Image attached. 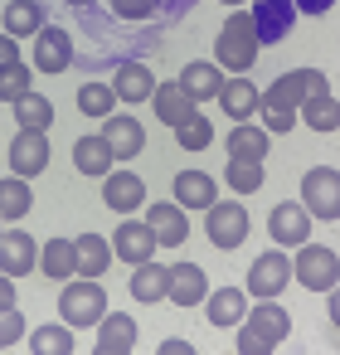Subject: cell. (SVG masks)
<instances>
[{"mask_svg": "<svg viewBox=\"0 0 340 355\" xmlns=\"http://www.w3.org/2000/svg\"><path fill=\"white\" fill-rule=\"evenodd\" d=\"M39 272L64 282V277H78V258H73V239H49L39 248Z\"/></svg>", "mask_w": 340, "mask_h": 355, "instance_id": "cell-27", "label": "cell"}, {"mask_svg": "<svg viewBox=\"0 0 340 355\" xmlns=\"http://www.w3.org/2000/svg\"><path fill=\"white\" fill-rule=\"evenodd\" d=\"M102 205L107 209H117V214H132V209H141L146 205V180L136 175V171H107L102 175Z\"/></svg>", "mask_w": 340, "mask_h": 355, "instance_id": "cell-10", "label": "cell"}, {"mask_svg": "<svg viewBox=\"0 0 340 355\" xmlns=\"http://www.w3.org/2000/svg\"><path fill=\"white\" fill-rule=\"evenodd\" d=\"M73 258H78V277H102L112 263V243L102 234H78L73 239Z\"/></svg>", "mask_w": 340, "mask_h": 355, "instance_id": "cell-26", "label": "cell"}, {"mask_svg": "<svg viewBox=\"0 0 340 355\" xmlns=\"http://www.w3.org/2000/svg\"><path fill=\"white\" fill-rule=\"evenodd\" d=\"M267 234H272V243L296 248V243L311 239V214H306L296 200H282V205H272V214H267Z\"/></svg>", "mask_w": 340, "mask_h": 355, "instance_id": "cell-11", "label": "cell"}, {"mask_svg": "<svg viewBox=\"0 0 340 355\" xmlns=\"http://www.w3.org/2000/svg\"><path fill=\"white\" fill-rule=\"evenodd\" d=\"M180 88H185L195 103L219 98V88H224V69H219V64H190V69L180 73Z\"/></svg>", "mask_w": 340, "mask_h": 355, "instance_id": "cell-32", "label": "cell"}, {"mask_svg": "<svg viewBox=\"0 0 340 355\" xmlns=\"http://www.w3.org/2000/svg\"><path fill=\"white\" fill-rule=\"evenodd\" d=\"M10 107H15V122H20L25 132H49V127H54V103L39 98V93H25V98L10 103Z\"/></svg>", "mask_w": 340, "mask_h": 355, "instance_id": "cell-33", "label": "cell"}, {"mask_svg": "<svg viewBox=\"0 0 340 355\" xmlns=\"http://www.w3.org/2000/svg\"><path fill=\"white\" fill-rule=\"evenodd\" d=\"M219 6H229V10H238V6H243V0H219Z\"/></svg>", "mask_w": 340, "mask_h": 355, "instance_id": "cell-47", "label": "cell"}, {"mask_svg": "<svg viewBox=\"0 0 340 355\" xmlns=\"http://www.w3.org/2000/svg\"><path fill=\"white\" fill-rule=\"evenodd\" d=\"M112 166H117V156H112V146H107L102 137H78V141H73V171H78V175H98V180H102Z\"/></svg>", "mask_w": 340, "mask_h": 355, "instance_id": "cell-23", "label": "cell"}, {"mask_svg": "<svg viewBox=\"0 0 340 355\" xmlns=\"http://www.w3.org/2000/svg\"><path fill=\"white\" fill-rule=\"evenodd\" d=\"M219 107H224L229 117L248 122V117L258 112V88H253L248 78H224V88H219Z\"/></svg>", "mask_w": 340, "mask_h": 355, "instance_id": "cell-29", "label": "cell"}, {"mask_svg": "<svg viewBox=\"0 0 340 355\" xmlns=\"http://www.w3.org/2000/svg\"><path fill=\"white\" fill-rule=\"evenodd\" d=\"M39 268V243L20 229H6L0 234V272H10V277H25Z\"/></svg>", "mask_w": 340, "mask_h": 355, "instance_id": "cell-14", "label": "cell"}, {"mask_svg": "<svg viewBox=\"0 0 340 355\" xmlns=\"http://www.w3.org/2000/svg\"><path fill=\"white\" fill-rule=\"evenodd\" d=\"M44 166H49V137L20 127V137L10 141V171H15L20 180H30V175H39Z\"/></svg>", "mask_w": 340, "mask_h": 355, "instance_id": "cell-15", "label": "cell"}, {"mask_svg": "<svg viewBox=\"0 0 340 355\" xmlns=\"http://www.w3.org/2000/svg\"><path fill=\"white\" fill-rule=\"evenodd\" d=\"M253 30H258V44L267 49V44H282L287 35H292V25H296V6L292 0H253Z\"/></svg>", "mask_w": 340, "mask_h": 355, "instance_id": "cell-8", "label": "cell"}, {"mask_svg": "<svg viewBox=\"0 0 340 355\" xmlns=\"http://www.w3.org/2000/svg\"><path fill=\"white\" fill-rule=\"evenodd\" d=\"M229 156H243V161H267V132L258 122H233L229 132Z\"/></svg>", "mask_w": 340, "mask_h": 355, "instance_id": "cell-30", "label": "cell"}, {"mask_svg": "<svg viewBox=\"0 0 340 355\" xmlns=\"http://www.w3.org/2000/svg\"><path fill=\"white\" fill-rule=\"evenodd\" d=\"M39 30H44L39 0H10V6H6V35L10 40H35Z\"/></svg>", "mask_w": 340, "mask_h": 355, "instance_id": "cell-28", "label": "cell"}, {"mask_svg": "<svg viewBox=\"0 0 340 355\" xmlns=\"http://www.w3.org/2000/svg\"><path fill=\"white\" fill-rule=\"evenodd\" d=\"M69 6H73V10H78V6H93V0H69Z\"/></svg>", "mask_w": 340, "mask_h": 355, "instance_id": "cell-48", "label": "cell"}, {"mask_svg": "<svg viewBox=\"0 0 340 355\" xmlns=\"http://www.w3.org/2000/svg\"><path fill=\"white\" fill-rule=\"evenodd\" d=\"M112 253L122 258V263H146V258H156V234L146 229V219L136 224V219H127V224H117V239H112Z\"/></svg>", "mask_w": 340, "mask_h": 355, "instance_id": "cell-18", "label": "cell"}, {"mask_svg": "<svg viewBox=\"0 0 340 355\" xmlns=\"http://www.w3.org/2000/svg\"><path fill=\"white\" fill-rule=\"evenodd\" d=\"M98 137L112 146L117 161H132V156H141V146H146V127H141L136 117H117V112L102 117V132H98Z\"/></svg>", "mask_w": 340, "mask_h": 355, "instance_id": "cell-13", "label": "cell"}, {"mask_svg": "<svg viewBox=\"0 0 340 355\" xmlns=\"http://www.w3.org/2000/svg\"><path fill=\"white\" fill-rule=\"evenodd\" d=\"M292 277H296L306 292H330V287H335V277H340V258H335V248H321V243H296Z\"/></svg>", "mask_w": 340, "mask_h": 355, "instance_id": "cell-5", "label": "cell"}, {"mask_svg": "<svg viewBox=\"0 0 340 355\" xmlns=\"http://www.w3.org/2000/svg\"><path fill=\"white\" fill-rule=\"evenodd\" d=\"M0 306H15V277L0 272Z\"/></svg>", "mask_w": 340, "mask_h": 355, "instance_id": "cell-46", "label": "cell"}, {"mask_svg": "<svg viewBox=\"0 0 340 355\" xmlns=\"http://www.w3.org/2000/svg\"><path fill=\"white\" fill-rule=\"evenodd\" d=\"M243 311H248L243 287H214V292H204V316H209V326L233 331V326L243 321Z\"/></svg>", "mask_w": 340, "mask_h": 355, "instance_id": "cell-19", "label": "cell"}, {"mask_svg": "<svg viewBox=\"0 0 340 355\" xmlns=\"http://www.w3.org/2000/svg\"><path fill=\"white\" fill-rule=\"evenodd\" d=\"M204 234H209L214 248L233 253V248L248 239V209H243L238 200H214V205L204 209Z\"/></svg>", "mask_w": 340, "mask_h": 355, "instance_id": "cell-6", "label": "cell"}, {"mask_svg": "<svg viewBox=\"0 0 340 355\" xmlns=\"http://www.w3.org/2000/svg\"><path fill=\"white\" fill-rule=\"evenodd\" d=\"M330 83H325V73H316V69H292V73H282L267 93H258V107H262V132H292L296 127V107H301V98H311V93H325Z\"/></svg>", "mask_w": 340, "mask_h": 355, "instance_id": "cell-1", "label": "cell"}, {"mask_svg": "<svg viewBox=\"0 0 340 355\" xmlns=\"http://www.w3.org/2000/svg\"><path fill=\"white\" fill-rule=\"evenodd\" d=\"M30 205H35V195H30V185H25L20 175L0 180V219H6V224L25 219V214H30Z\"/></svg>", "mask_w": 340, "mask_h": 355, "instance_id": "cell-35", "label": "cell"}, {"mask_svg": "<svg viewBox=\"0 0 340 355\" xmlns=\"http://www.w3.org/2000/svg\"><path fill=\"white\" fill-rule=\"evenodd\" d=\"M219 185H214V175H204V171H180L175 175V205L180 209H209L219 195H214Z\"/></svg>", "mask_w": 340, "mask_h": 355, "instance_id": "cell-24", "label": "cell"}, {"mask_svg": "<svg viewBox=\"0 0 340 355\" xmlns=\"http://www.w3.org/2000/svg\"><path fill=\"white\" fill-rule=\"evenodd\" d=\"M296 122H306L311 132H335V127H340V103H335V93L325 88V93H311V98H301V107H296Z\"/></svg>", "mask_w": 340, "mask_h": 355, "instance_id": "cell-25", "label": "cell"}, {"mask_svg": "<svg viewBox=\"0 0 340 355\" xmlns=\"http://www.w3.org/2000/svg\"><path fill=\"white\" fill-rule=\"evenodd\" d=\"M73 64V35L59 30V25H44L35 35V69L39 73H64Z\"/></svg>", "mask_w": 340, "mask_h": 355, "instance_id": "cell-12", "label": "cell"}, {"mask_svg": "<svg viewBox=\"0 0 340 355\" xmlns=\"http://www.w3.org/2000/svg\"><path fill=\"white\" fill-rule=\"evenodd\" d=\"M59 316H64V326H73V331H88V326H98L102 316H107V292H102V282L98 277H64V292H59Z\"/></svg>", "mask_w": 340, "mask_h": 355, "instance_id": "cell-3", "label": "cell"}, {"mask_svg": "<svg viewBox=\"0 0 340 355\" xmlns=\"http://www.w3.org/2000/svg\"><path fill=\"white\" fill-rule=\"evenodd\" d=\"M25 93H35V69H25V64L0 69V103H20Z\"/></svg>", "mask_w": 340, "mask_h": 355, "instance_id": "cell-38", "label": "cell"}, {"mask_svg": "<svg viewBox=\"0 0 340 355\" xmlns=\"http://www.w3.org/2000/svg\"><path fill=\"white\" fill-rule=\"evenodd\" d=\"M287 282H292V258L282 248H267V253L253 258V268H248V292L253 297H282Z\"/></svg>", "mask_w": 340, "mask_h": 355, "instance_id": "cell-9", "label": "cell"}, {"mask_svg": "<svg viewBox=\"0 0 340 355\" xmlns=\"http://www.w3.org/2000/svg\"><path fill=\"white\" fill-rule=\"evenodd\" d=\"M112 15H117V20H132V25H141V20H151V15H156V0H112Z\"/></svg>", "mask_w": 340, "mask_h": 355, "instance_id": "cell-41", "label": "cell"}, {"mask_svg": "<svg viewBox=\"0 0 340 355\" xmlns=\"http://www.w3.org/2000/svg\"><path fill=\"white\" fill-rule=\"evenodd\" d=\"M224 185H229L233 195H258V190H262V161L229 156V166H224Z\"/></svg>", "mask_w": 340, "mask_h": 355, "instance_id": "cell-34", "label": "cell"}, {"mask_svg": "<svg viewBox=\"0 0 340 355\" xmlns=\"http://www.w3.org/2000/svg\"><path fill=\"white\" fill-rule=\"evenodd\" d=\"M78 112L83 117H107V112H117V93H112V83H102V78H93V83H83L78 88Z\"/></svg>", "mask_w": 340, "mask_h": 355, "instance_id": "cell-36", "label": "cell"}, {"mask_svg": "<svg viewBox=\"0 0 340 355\" xmlns=\"http://www.w3.org/2000/svg\"><path fill=\"white\" fill-rule=\"evenodd\" d=\"M233 345H238L243 355H267V350H272V345H262V340H258V336H253L243 321H238V336H233Z\"/></svg>", "mask_w": 340, "mask_h": 355, "instance_id": "cell-42", "label": "cell"}, {"mask_svg": "<svg viewBox=\"0 0 340 355\" xmlns=\"http://www.w3.org/2000/svg\"><path fill=\"white\" fill-rule=\"evenodd\" d=\"M136 345V321L127 311H107L98 321V355H127Z\"/></svg>", "mask_w": 340, "mask_h": 355, "instance_id": "cell-21", "label": "cell"}, {"mask_svg": "<svg viewBox=\"0 0 340 355\" xmlns=\"http://www.w3.org/2000/svg\"><path fill=\"white\" fill-rule=\"evenodd\" d=\"M146 229L156 234V243H165V248H180L185 239H190V219H185V209L180 205H151L146 209Z\"/></svg>", "mask_w": 340, "mask_h": 355, "instance_id": "cell-17", "label": "cell"}, {"mask_svg": "<svg viewBox=\"0 0 340 355\" xmlns=\"http://www.w3.org/2000/svg\"><path fill=\"white\" fill-rule=\"evenodd\" d=\"M10 64H20V44L10 35H0V69H10Z\"/></svg>", "mask_w": 340, "mask_h": 355, "instance_id": "cell-43", "label": "cell"}, {"mask_svg": "<svg viewBox=\"0 0 340 355\" xmlns=\"http://www.w3.org/2000/svg\"><path fill=\"white\" fill-rule=\"evenodd\" d=\"M243 326L262 340V345H282L292 336V311L277 302V297H258V306L243 311Z\"/></svg>", "mask_w": 340, "mask_h": 355, "instance_id": "cell-7", "label": "cell"}, {"mask_svg": "<svg viewBox=\"0 0 340 355\" xmlns=\"http://www.w3.org/2000/svg\"><path fill=\"white\" fill-rule=\"evenodd\" d=\"M156 6H161V0H156Z\"/></svg>", "mask_w": 340, "mask_h": 355, "instance_id": "cell-50", "label": "cell"}, {"mask_svg": "<svg viewBox=\"0 0 340 355\" xmlns=\"http://www.w3.org/2000/svg\"><path fill=\"white\" fill-rule=\"evenodd\" d=\"M30 350H39V355H69L73 350V326H39V331H30Z\"/></svg>", "mask_w": 340, "mask_h": 355, "instance_id": "cell-37", "label": "cell"}, {"mask_svg": "<svg viewBox=\"0 0 340 355\" xmlns=\"http://www.w3.org/2000/svg\"><path fill=\"white\" fill-rule=\"evenodd\" d=\"M175 141H180V151H204L209 141H214V127H209V117H190V122H180L175 127Z\"/></svg>", "mask_w": 340, "mask_h": 355, "instance_id": "cell-39", "label": "cell"}, {"mask_svg": "<svg viewBox=\"0 0 340 355\" xmlns=\"http://www.w3.org/2000/svg\"><path fill=\"white\" fill-rule=\"evenodd\" d=\"M204 292H209V272H204L199 263H175V268H170V277H165V297H170L175 306H199Z\"/></svg>", "mask_w": 340, "mask_h": 355, "instance_id": "cell-16", "label": "cell"}, {"mask_svg": "<svg viewBox=\"0 0 340 355\" xmlns=\"http://www.w3.org/2000/svg\"><path fill=\"white\" fill-rule=\"evenodd\" d=\"M301 209L311 214V219H340V175H335V166H311L306 175H301Z\"/></svg>", "mask_w": 340, "mask_h": 355, "instance_id": "cell-4", "label": "cell"}, {"mask_svg": "<svg viewBox=\"0 0 340 355\" xmlns=\"http://www.w3.org/2000/svg\"><path fill=\"white\" fill-rule=\"evenodd\" d=\"M165 277H170V268H161L156 258H146V263H136V272H132V297L136 302H165Z\"/></svg>", "mask_w": 340, "mask_h": 355, "instance_id": "cell-31", "label": "cell"}, {"mask_svg": "<svg viewBox=\"0 0 340 355\" xmlns=\"http://www.w3.org/2000/svg\"><path fill=\"white\" fill-rule=\"evenodd\" d=\"M112 93H117V103L136 107V103H146V98L156 93V78H151V69H146V64H122V69H117V78H112Z\"/></svg>", "mask_w": 340, "mask_h": 355, "instance_id": "cell-22", "label": "cell"}, {"mask_svg": "<svg viewBox=\"0 0 340 355\" xmlns=\"http://www.w3.org/2000/svg\"><path fill=\"white\" fill-rule=\"evenodd\" d=\"M292 6H296V15H325L335 0H292Z\"/></svg>", "mask_w": 340, "mask_h": 355, "instance_id": "cell-44", "label": "cell"}, {"mask_svg": "<svg viewBox=\"0 0 340 355\" xmlns=\"http://www.w3.org/2000/svg\"><path fill=\"white\" fill-rule=\"evenodd\" d=\"M195 345L190 340H180V336H170V340H161V355H190Z\"/></svg>", "mask_w": 340, "mask_h": 355, "instance_id": "cell-45", "label": "cell"}, {"mask_svg": "<svg viewBox=\"0 0 340 355\" xmlns=\"http://www.w3.org/2000/svg\"><path fill=\"white\" fill-rule=\"evenodd\" d=\"M0 224H6V219H0ZM0 234H6V229H0Z\"/></svg>", "mask_w": 340, "mask_h": 355, "instance_id": "cell-49", "label": "cell"}, {"mask_svg": "<svg viewBox=\"0 0 340 355\" xmlns=\"http://www.w3.org/2000/svg\"><path fill=\"white\" fill-rule=\"evenodd\" d=\"M258 54H262V44H258L253 15H248V10H229V20H224V30H219V40H214V59H219V69H229V73H248V69L258 64Z\"/></svg>", "mask_w": 340, "mask_h": 355, "instance_id": "cell-2", "label": "cell"}, {"mask_svg": "<svg viewBox=\"0 0 340 355\" xmlns=\"http://www.w3.org/2000/svg\"><path fill=\"white\" fill-rule=\"evenodd\" d=\"M25 340V316L15 306H0V350L6 345H20Z\"/></svg>", "mask_w": 340, "mask_h": 355, "instance_id": "cell-40", "label": "cell"}, {"mask_svg": "<svg viewBox=\"0 0 340 355\" xmlns=\"http://www.w3.org/2000/svg\"><path fill=\"white\" fill-rule=\"evenodd\" d=\"M156 122H165V127H180V122H190L195 112H199V103L180 88V78L175 83H156Z\"/></svg>", "mask_w": 340, "mask_h": 355, "instance_id": "cell-20", "label": "cell"}]
</instances>
